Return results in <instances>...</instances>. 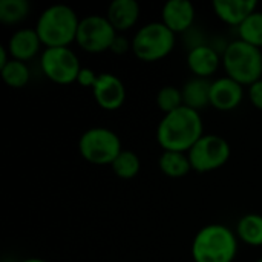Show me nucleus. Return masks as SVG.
I'll list each match as a JSON object with an SVG mask.
<instances>
[{
	"label": "nucleus",
	"mask_w": 262,
	"mask_h": 262,
	"mask_svg": "<svg viewBox=\"0 0 262 262\" xmlns=\"http://www.w3.org/2000/svg\"><path fill=\"white\" fill-rule=\"evenodd\" d=\"M203 135L201 114L187 106L166 114L157 127V141L163 150L189 152Z\"/></svg>",
	"instance_id": "f257e3e1"
},
{
	"label": "nucleus",
	"mask_w": 262,
	"mask_h": 262,
	"mask_svg": "<svg viewBox=\"0 0 262 262\" xmlns=\"http://www.w3.org/2000/svg\"><path fill=\"white\" fill-rule=\"evenodd\" d=\"M193 262H233L238 255V236L224 224H207L192 241Z\"/></svg>",
	"instance_id": "f03ea898"
},
{
	"label": "nucleus",
	"mask_w": 262,
	"mask_h": 262,
	"mask_svg": "<svg viewBox=\"0 0 262 262\" xmlns=\"http://www.w3.org/2000/svg\"><path fill=\"white\" fill-rule=\"evenodd\" d=\"M80 18L68 5L55 3L45 8L35 25V31L46 48H61L69 46L77 40Z\"/></svg>",
	"instance_id": "7ed1b4c3"
},
{
	"label": "nucleus",
	"mask_w": 262,
	"mask_h": 262,
	"mask_svg": "<svg viewBox=\"0 0 262 262\" xmlns=\"http://www.w3.org/2000/svg\"><path fill=\"white\" fill-rule=\"evenodd\" d=\"M223 68L227 77L250 86L262 78V49L235 38L223 49Z\"/></svg>",
	"instance_id": "20e7f679"
},
{
	"label": "nucleus",
	"mask_w": 262,
	"mask_h": 262,
	"mask_svg": "<svg viewBox=\"0 0 262 262\" xmlns=\"http://www.w3.org/2000/svg\"><path fill=\"white\" fill-rule=\"evenodd\" d=\"M177 43V34L161 20L143 25L132 37V52L143 61H158L167 57Z\"/></svg>",
	"instance_id": "39448f33"
},
{
	"label": "nucleus",
	"mask_w": 262,
	"mask_h": 262,
	"mask_svg": "<svg viewBox=\"0 0 262 262\" xmlns=\"http://www.w3.org/2000/svg\"><path fill=\"white\" fill-rule=\"evenodd\" d=\"M123 150L120 137L107 127H91L84 130L78 140V152L91 164L112 166Z\"/></svg>",
	"instance_id": "423d86ee"
},
{
	"label": "nucleus",
	"mask_w": 262,
	"mask_h": 262,
	"mask_svg": "<svg viewBox=\"0 0 262 262\" xmlns=\"http://www.w3.org/2000/svg\"><path fill=\"white\" fill-rule=\"evenodd\" d=\"M192 169L206 173L223 167L232 155V147L226 138L216 134H204L187 152Z\"/></svg>",
	"instance_id": "0eeeda50"
},
{
	"label": "nucleus",
	"mask_w": 262,
	"mask_h": 262,
	"mask_svg": "<svg viewBox=\"0 0 262 262\" xmlns=\"http://www.w3.org/2000/svg\"><path fill=\"white\" fill-rule=\"evenodd\" d=\"M40 68L46 78L58 84H71L77 81L81 71L78 55L69 48H46L40 55Z\"/></svg>",
	"instance_id": "6e6552de"
},
{
	"label": "nucleus",
	"mask_w": 262,
	"mask_h": 262,
	"mask_svg": "<svg viewBox=\"0 0 262 262\" xmlns=\"http://www.w3.org/2000/svg\"><path fill=\"white\" fill-rule=\"evenodd\" d=\"M118 35L117 29L111 25L106 15L91 14L80 18L77 31V45L91 54L111 51V46Z\"/></svg>",
	"instance_id": "1a4fd4ad"
},
{
	"label": "nucleus",
	"mask_w": 262,
	"mask_h": 262,
	"mask_svg": "<svg viewBox=\"0 0 262 262\" xmlns=\"http://www.w3.org/2000/svg\"><path fill=\"white\" fill-rule=\"evenodd\" d=\"M92 95L100 107L106 111H117L126 101V86L118 75L112 72H101L92 88Z\"/></svg>",
	"instance_id": "9d476101"
},
{
	"label": "nucleus",
	"mask_w": 262,
	"mask_h": 262,
	"mask_svg": "<svg viewBox=\"0 0 262 262\" xmlns=\"http://www.w3.org/2000/svg\"><path fill=\"white\" fill-rule=\"evenodd\" d=\"M223 64V54L207 43L193 45L187 52V66L195 77L210 78Z\"/></svg>",
	"instance_id": "9b49d317"
},
{
	"label": "nucleus",
	"mask_w": 262,
	"mask_h": 262,
	"mask_svg": "<svg viewBox=\"0 0 262 262\" xmlns=\"http://www.w3.org/2000/svg\"><path fill=\"white\" fill-rule=\"evenodd\" d=\"M244 100V86L233 78L224 75L212 81L210 86V106L218 111H233Z\"/></svg>",
	"instance_id": "f8f14e48"
},
{
	"label": "nucleus",
	"mask_w": 262,
	"mask_h": 262,
	"mask_svg": "<svg viewBox=\"0 0 262 262\" xmlns=\"http://www.w3.org/2000/svg\"><path fill=\"white\" fill-rule=\"evenodd\" d=\"M196 17L195 5L190 0H169L163 5L161 21L175 34L192 28Z\"/></svg>",
	"instance_id": "ddd939ff"
},
{
	"label": "nucleus",
	"mask_w": 262,
	"mask_h": 262,
	"mask_svg": "<svg viewBox=\"0 0 262 262\" xmlns=\"http://www.w3.org/2000/svg\"><path fill=\"white\" fill-rule=\"evenodd\" d=\"M41 45L43 43L35 28H20L9 37L6 48L9 51L11 58L26 63L40 52Z\"/></svg>",
	"instance_id": "4468645a"
},
{
	"label": "nucleus",
	"mask_w": 262,
	"mask_h": 262,
	"mask_svg": "<svg viewBox=\"0 0 262 262\" xmlns=\"http://www.w3.org/2000/svg\"><path fill=\"white\" fill-rule=\"evenodd\" d=\"M215 15L227 25L239 26L249 15L258 9L256 0H213Z\"/></svg>",
	"instance_id": "2eb2a0df"
},
{
	"label": "nucleus",
	"mask_w": 262,
	"mask_h": 262,
	"mask_svg": "<svg viewBox=\"0 0 262 262\" xmlns=\"http://www.w3.org/2000/svg\"><path fill=\"white\" fill-rule=\"evenodd\" d=\"M140 3L137 0H112L106 9V17L117 32L134 28L140 18Z\"/></svg>",
	"instance_id": "dca6fc26"
},
{
	"label": "nucleus",
	"mask_w": 262,
	"mask_h": 262,
	"mask_svg": "<svg viewBox=\"0 0 262 262\" xmlns=\"http://www.w3.org/2000/svg\"><path fill=\"white\" fill-rule=\"evenodd\" d=\"M210 86H212V81L209 78L193 77L187 80L184 86L181 88L184 106L195 109L198 112L204 109L206 106H209L210 104Z\"/></svg>",
	"instance_id": "f3484780"
},
{
	"label": "nucleus",
	"mask_w": 262,
	"mask_h": 262,
	"mask_svg": "<svg viewBox=\"0 0 262 262\" xmlns=\"http://www.w3.org/2000/svg\"><path fill=\"white\" fill-rule=\"evenodd\" d=\"M158 166L160 170L169 178H183L193 170L187 152L177 150H163L158 158Z\"/></svg>",
	"instance_id": "a211bd4d"
},
{
	"label": "nucleus",
	"mask_w": 262,
	"mask_h": 262,
	"mask_svg": "<svg viewBox=\"0 0 262 262\" xmlns=\"http://www.w3.org/2000/svg\"><path fill=\"white\" fill-rule=\"evenodd\" d=\"M238 239L246 243L250 247H261L262 246V215L258 213H247L241 216L236 223L235 230Z\"/></svg>",
	"instance_id": "6ab92c4d"
},
{
	"label": "nucleus",
	"mask_w": 262,
	"mask_h": 262,
	"mask_svg": "<svg viewBox=\"0 0 262 262\" xmlns=\"http://www.w3.org/2000/svg\"><path fill=\"white\" fill-rule=\"evenodd\" d=\"M2 78L3 81L12 88V89H21L28 84L29 78H31V71L28 68V64L25 61L20 60H14L11 58L2 69Z\"/></svg>",
	"instance_id": "aec40b11"
},
{
	"label": "nucleus",
	"mask_w": 262,
	"mask_h": 262,
	"mask_svg": "<svg viewBox=\"0 0 262 262\" xmlns=\"http://www.w3.org/2000/svg\"><path fill=\"white\" fill-rule=\"evenodd\" d=\"M111 167H112V172L118 178L130 180V178H135L138 175V172L141 169V161H140V157L134 150L123 149Z\"/></svg>",
	"instance_id": "412c9836"
},
{
	"label": "nucleus",
	"mask_w": 262,
	"mask_h": 262,
	"mask_svg": "<svg viewBox=\"0 0 262 262\" xmlns=\"http://www.w3.org/2000/svg\"><path fill=\"white\" fill-rule=\"evenodd\" d=\"M238 38L262 49V11L256 9L238 26Z\"/></svg>",
	"instance_id": "4be33fe9"
},
{
	"label": "nucleus",
	"mask_w": 262,
	"mask_h": 262,
	"mask_svg": "<svg viewBox=\"0 0 262 262\" xmlns=\"http://www.w3.org/2000/svg\"><path fill=\"white\" fill-rule=\"evenodd\" d=\"M31 12L28 0H0V21L3 25H17Z\"/></svg>",
	"instance_id": "5701e85b"
},
{
	"label": "nucleus",
	"mask_w": 262,
	"mask_h": 262,
	"mask_svg": "<svg viewBox=\"0 0 262 262\" xmlns=\"http://www.w3.org/2000/svg\"><path fill=\"white\" fill-rule=\"evenodd\" d=\"M157 106L158 109L166 115L170 114L177 109H180L181 106H184V100H183V92L180 88L167 84L163 86L158 92H157Z\"/></svg>",
	"instance_id": "b1692460"
},
{
	"label": "nucleus",
	"mask_w": 262,
	"mask_h": 262,
	"mask_svg": "<svg viewBox=\"0 0 262 262\" xmlns=\"http://www.w3.org/2000/svg\"><path fill=\"white\" fill-rule=\"evenodd\" d=\"M97 78H98V74L91 69V68H81L78 77H77V81L81 88H94V84L97 83Z\"/></svg>",
	"instance_id": "393cba45"
},
{
	"label": "nucleus",
	"mask_w": 262,
	"mask_h": 262,
	"mask_svg": "<svg viewBox=\"0 0 262 262\" xmlns=\"http://www.w3.org/2000/svg\"><path fill=\"white\" fill-rule=\"evenodd\" d=\"M247 95H249L250 103H252L256 109L262 111V78L261 80H258L256 83H253V84L249 86Z\"/></svg>",
	"instance_id": "a878e982"
},
{
	"label": "nucleus",
	"mask_w": 262,
	"mask_h": 262,
	"mask_svg": "<svg viewBox=\"0 0 262 262\" xmlns=\"http://www.w3.org/2000/svg\"><path fill=\"white\" fill-rule=\"evenodd\" d=\"M129 49L132 51V40H127L126 37H123V35L118 34V35L115 37L112 46H111V52H114V54H117V55H123V54H126Z\"/></svg>",
	"instance_id": "bb28decb"
},
{
	"label": "nucleus",
	"mask_w": 262,
	"mask_h": 262,
	"mask_svg": "<svg viewBox=\"0 0 262 262\" xmlns=\"http://www.w3.org/2000/svg\"><path fill=\"white\" fill-rule=\"evenodd\" d=\"M11 60V55H9V51L6 46H0V69Z\"/></svg>",
	"instance_id": "cd10ccee"
},
{
	"label": "nucleus",
	"mask_w": 262,
	"mask_h": 262,
	"mask_svg": "<svg viewBox=\"0 0 262 262\" xmlns=\"http://www.w3.org/2000/svg\"><path fill=\"white\" fill-rule=\"evenodd\" d=\"M21 262H48L45 259H40V258H28V259H23Z\"/></svg>",
	"instance_id": "c85d7f7f"
},
{
	"label": "nucleus",
	"mask_w": 262,
	"mask_h": 262,
	"mask_svg": "<svg viewBox=\"0 0 262 262\" xmlns=\"http://www.w3.org/2000/svg\"><path fill=\"white\" fill-rule=\"evenodd\" d=\"M255 262H262V256H261V258H259V259H256V261H255Z\"/></svg>",
	"instance_id": "c756f323"
}]
</instances>
